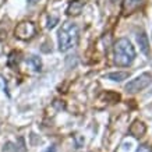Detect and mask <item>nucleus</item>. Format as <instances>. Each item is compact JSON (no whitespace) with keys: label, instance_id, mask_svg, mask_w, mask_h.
I'll return each mask as SVG.
<instances>
[{"label":"nucleus","instance_id":"nucleus-6","mask_svg":"<svg viewBox=\"0 0 152 152\" xmlns=\"http://www.w3.org/2000/svg\"><path fill=\"white\" fill-rule=\"evenodd\" d=\"M137 42L140 45V50L142 52L145 56H149V41H148L147 34L141 31V32L137 34Z\"/></svg>","mask_w":152,"mask_h":152},{"label":"nucleus","instance_id":"nucleus-17","mask_svg":"<svg viewBox=\"0 0 152 152\" xmlns=\"http://www.w3.org/2000/svg\"><path fill=\"white\" fill-rule=\"evenodd\" d=\"M151 94H152V91H151Z\"/></svg>","mask_w":152,"mask_h":152},{"label":"nucleus","instance_id":"nucleus-10","mask_svg":"<svg viewBox=\"0 0 152 152\" xmlns=\"http://www.w3.org/2000/svg\"><path fill=\"white\" fill-rule=\"evenodd\" d=\"M27 63L31 67H32L35 71H39V70L42 69V61H41V59L38 57V56H35V55H32V56H29L27 59Z\"/></svg>","mask_w":152,"mask_h":152},{"label":"nucleus","instance_id":"nucleus-3","mask_svg":"<svg viewBox=\"0 0 152 152\" xmlns=\"http://www.w3.org/2000/svg\"><path fill=\"white\" fill-rule=\"evenodd\" d=\"M152 83V74L151 73H142L140 74L138 77H135L134 80L129 81L126 84V92L129 94H137V92H141L144 91L145 88H148L151 85Z\"/></svg>","mask_w":152,"mask_h":152},{"label":"nucleus","instance_id":"nucleus-14","mask_svg":"<svg viewBox=\"0 0 152 152\" xmlns=\"http://www.w3.org/2000/svg\"><path fill=\"white\" fill-rule=\"evenodd\" d=\"M46 152H56V147H55V145H52V147L49 148Z\"/></svg>","mask_w":152,"mask_h":152},{"label":"nucleus","instance_id":"nucleus-12","mask_svg":"<svg viewBox=\"0 0 152 152\" xmlns=\"http://www.w3.org/2000/svg\"><path fill=\"white\" fill-rule=\"evenodd\" d=\"M59 23V18H57V17H52V18H49L48 20V24H46V27L49 28V29H52V28L55 27L56 24Z\"/></svg>","mask_w":152,"mask_h":152},{"label":"nucleus","instance_id":"nucleus-4","mask_svg":"<svg viewBox=\"0 0 152 152\" xmlns=\"http://www.w3.org/2000/svg\"><path fill=\"white\" fill-rule=\"evenodd\" d=\"M34 35H35V25L32 23H29V21L18 24L17 28H15V37L18 39L27 41V39H31Z\"/></svg>","mask_w":152,"mask_h":152},{"label":"nucleus","instance_id":"nucleus-2","mask_svg":"<svg viewBox=\"0 0 152 152\" xmlns=\"http://www.w3.org/2000/svg\"><path fill=\"white\" fill-rule=\"evenodd\" d=\"M80 38V29L77 24L71 21H66L61 24L59 32H57V43H59L60 52H67L73 49Z\"/></svg>","mask_w":152,"mask_h":152},{"label":"nucleus","instance_id":"nucleus-15","mask_svg":"<svg viewBox=\"0 0 152 152\" xmlns=\"http://www.w3.org/2000/svg\"><path fill=\"white\" fill-rule=\"evenodd\" d=\"M38 1H39V0H28L29 4H35V3H38Z\"/></svg>","mask_w":152,"mask_h":152},{"label":"nucleus","instance_id":"nucleus-1","mask_svg":"<svg viewBox=\"0 0 152 152\" xmlns=\"http://www.w3.org/2000/svg\"><path fill=\"white\" fill-rule=\"evenodd\" d=\"M137 57L133 43L127 38H119L113 46V61L117 67H129Z\"/></svg>","mask_w":152,"mask_h":152},{"label":"nucleus","instance_id":"nucleus-11","mask_svg":"<svg viewBox=\"0 0 152 152\" xmlns=\"http://www.w3.org/2000/svg\"><path fill=\"white\" fill-rule=\"evenodd\" d=\"M3 152H18V149L13 142H6L3 147Z\"/></svg>","mask_w":152,"mask_h":152},{"label":"nucleus","instance_id":"nucleus-9","mask_svg":"<svg viewBox=\"0 0 152 152\" xmlns=\"http://www.w3.org/2000/svg\"><path fill=\"white\" fill-rule=\"evenodd\" d=\"M144 0H124V3H123V11L126 14H130L131 11L137 9L141 3H142Z\"/></svg>","mask_w":152,"mask_h":152},{"label":"nucleus","instance_id":"nucleus-13","mask_svg":"<svg viewBox=\"0 0 152 152\" xmlns=\"http://www.w3.org/2000/svg\"><path fill=\"white\" fill-rule=\"evenodd\" d=\"M135 152H152V148L148 147V145H141Z\"/></svg>","mask_w":152,"mask_h":152},{"label":"nucleus","instance_id":"nucleus-8","mask_svg":"<svg viewBox=\"0 0 152 152\" xmlns=\"http://www.w3.org/2000/svg\"><path fill=\"white\" fill-rule=\"evenodd\" d=\"M130 77L129 71H113V73H109L106 75L107 80H112L115 83H121L123 80H127Z\"/></svg>","mask_w":152,"mask_h":152},{"label":"nucleus","instance_id":"nucleus-5","mask_svg":"<svg viewBox=\"0 0 152 152\" xmlns=\"http://www.w3.org/2000/svg\"><path fill=\"white\" fill-rule=\"evenodd\" d=\"M84 6H85V0H73V1H70L66 13L67 15H80L83 13Z\"/></svg>","mask_w":152,"mask_h":152},{"label":"nucleus","instance_id":"nucleus-16","mask_svg":"<svg viewBox=\"0 0 152 152\" xmlns=\"http://www.w3.org/2000/svg\"><path fill=\"white\" fill-rule=\"evenodd\" d=\"M112 1H117V0H112Z\"/></svg>","mask_w":152,"mask_h":152},{"label":"nucleus","instance_id":"nucleus-7","mask_svg":"<svg viewBox=\"0 0 152 152\" xmlns=\"http://www.w3.org/2000/svg\"><path fill=\"white\" fill-rule=\"evenodd\" d=\"M145 131H147V127H145V124H144L142 121H138V120H135L133 124H131V127H130V134L133 135V137H142L144 134H145Z\"/></svg>","mask_w":152,"mask_h":152}]
</instances>
